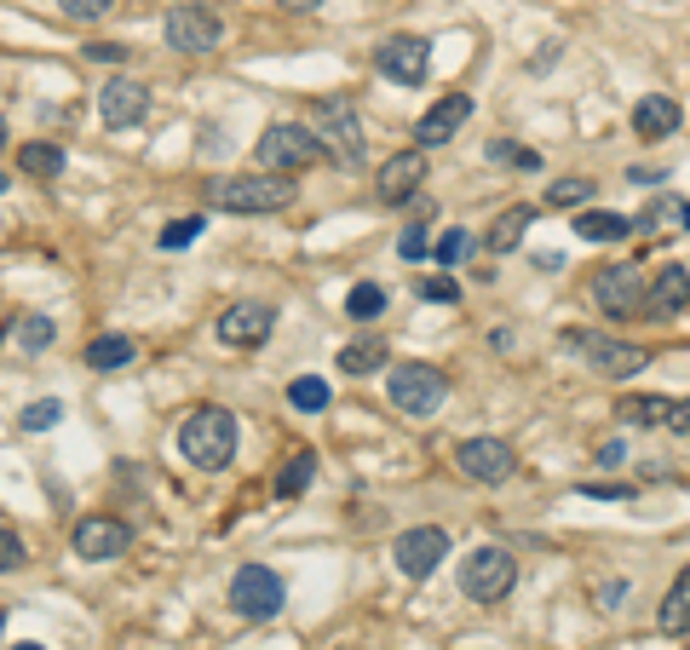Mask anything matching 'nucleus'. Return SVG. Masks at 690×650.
<instances>
[{
    "mask_svg": "<svg viewBox=\"0 0 690 650\" xmlns=\"http://www.w3.org/2000/svg\"><path fill=\"white\" fill-rule=\"evenodd\" d=\"M668 432H690V397H673V415H668Z\"/></svg>",
    "mask_w": 690,
    "mask_h": 650,
    "instance_id": "nucleus-44",
    "label": "nucleus"
},
{
    "mask_svg": "<svg viewBox=\"0 0 690 650\" xmlns=\"http://www.w3.org/2000/svg\"><path fill=\"white\" fill-rule=\"evenodd\" d=\"M512 588H518V559L506 546H472L461 559V593L472 604H501Z\"/></svg>",
    "mask_w": 690,
    "mask_h": 650,
    "instance_id": "nucleus-7",
    "label": "nucleus"
},
{
    "mask_svg": "<svg viewBox=\"0 0 690 650\" xmlns=\"http://www.w3.org/2000/svg\"><path fill=\"white\" fill-rule=\"evenodd\" d=\"M288 403L305 408V415H317V408H328V381L323 374H299V381H288Z\"/></svg>",
    "mask_w": 690,
    "mask_h": 650,
    "instance_id": "nucleus-31",
    "label": "nucleus"
},
{
    "mask_svg": "<svg viewBox=\"0 0 690 650\" xmlns=\"http://www.w3.org/2000/svg\"><path fill=\"white\" fill-rule=\"evenodd\" d=\"M345 312H352L357 323L379 317V312H386V288H379V283H357L352 294H345Z\"/></svg>",
    "mask_w": 690,
    "mask_h": 650,
    "instance_id": "nucleus-32",
    "label": "nucleus"
},
{
    "mask_svg": "<svg viewBox=\"0 0 690 650\" xmlns=\"http://www.w3.org/2000/svg\"><path fill=\"white\" fill-rule=\"evenodd\" d=\"M0 145H7V121H0Z\"/></svg>",
    "mask_w": 690,
    "mask_h": 650,
    "instance_id": "nucleus-50",
    "label": "nucleus"
},
{
    "mask_svg": "<svg viewBox=\"0 0 690 650\" xmlns=\"http://www.w3.org/2000/svg\"><path fill=\"white\" fill-rule=\"evenodd\" d=\"M684 214H690V201H679L673 190H668V196H650L644 208H639V219H633V230H644V236L684 230Z\"/></svg>",
    "mask_w": 690,
    "mask_h": 650,
    "instance_id": "nucleus-21",
    "label": "nucleus"
},
{
    "mask_svg": "<svg viewBox=\"0 0 690 650\" xmlns=\"http://www.w3.org/2000/svg\"><path fill=\"white\" fill-rule=\"evenodd\" d=\"M310 477H317V455L310 450H294L283 461V472H276V501H299L310 490Z\"/></svg>",
    "mask_w": 690,
    "mask_h": 650,
    "instance_id": "nucleus-26",
    "label": "nucleus"
},
{
    "mask_svg": "<svg viewBox=\"0 0 690 650\" xmlns=\"http://www.w3.org/2000/svg\"><path fill=\"white\" fill-rule=\"evenodd\" d=\"M374 63H379V76H392L403 87H421L426 81V63H432V47L421 36H386V41H379V52H374Z\"/></svg>",
    "mask_w": 690,
    "mask_h": 650,
    "instance_id": "nucleus-16",
    "label": "nucleus"
},
{
    "mask_svg": "<svg viewBox=\"0 0 690 650\" xmlns=\"http://www.w3.org/2000/svg\"><path fill=\"white\" fill-rule=\"evenodd\" d=\"M179 455L196 472H225L236 461V415H230V408H219V403H207V408H196V415H185Z\"/></svg>",
    "mask_w": 690,
    "mask_h": 650,
    "instance_id": "nucleus-2",
    "label": "nucleus"
},
{
    "mask_svg": "<svg viewBox=\"0 0 690 650\" xmlns=\"http://www.w3.org/2000/svg\"><path fill=\"white\" fill-rule=\"evenodd\" d=\"M684 230H690V214H684Z\"/></svg>",
    "mask_w": 690,
    "mask_h": 650,
    "instance_id": "nucleus-53",
    "label": "nucleus"
},
{
    "mask_svg": "<svg viewBox=\"0 0 690 650\" xmlns=\"http://www.w3.org/2000/svg\"><path fill=\"white\" fill-rule=\"evenodd\" d=\"M18 421H23V432H52V426L63 421V403H58V397H41V403H29Z\"/></svg>",
    "mask_w": 690,
    "mask_h": 650,
    "instance_id": "nucleus-34",
    "label": "nucleus"
},
{
    "mask_svg": "<svg viewBox=\"0 0 690 650\" xmlns=\"http://www.w3.org/2000/svg\"><path fill=\"white\" fill-rule=\"evenodd\" d=\"M564 346L593 368L604 374V381H633V374L650 363L644 346H633V339H610V334H593V328H564Z\"/></svg>",
    "mask_w": 690,
    "mask_h": 650,
    "instance_id": "nucleus-4",
    "label": "nucleus"
},
{
    "mask_svg": "<svg viewBox=\"0 0 690 650\" xmlns=\"http://www.w3.org/2000/svg\"><path fill=\"white\" fill-rule=\"evenodd\" d=\"M161 36H167L172 52H214L225 41V23H219L214 7H190V0H179V7L167 12Z\"/></svg>",
    "mask_w": 690,
    "mask_h": 650,
    "instance_id": "nucleus-10",
    "label": "nucleus"
},
{
    "mask_svg": "<svg viewBox=\"0 0 690 650\" xmlns=\"http://www.w3.org/2000/svg\"><path fill=\"white\" fill-rule=\"evenodd\" d=\"M397 254H403V259H426V254H432V236H426V225H408V230L397 236Z\"/></svg>",
    "mask_w": 690,
    "mask_h": 650,
    "instance_id": "nucleus-39",
    "label": "nucleus"
},
{
    "mask_svg": "<svg viewBox=\"0 0 690 650\" xmlns=\"http://www.w3.org/2000/svg\"><path fill=\"white\" fill-rule=\"evenodd\" d=\"M305 127L317 132V145H323L328 161H345V167L363 161V121H357V110L345 105V98H317Z\"/></svg>",
    "mask_w": 690,
    "mask_h": 650,
    "instance_id": "nucleus-6",
    "label": "nucleus"
},
{
    "mask_svg": "<svg viewBox=\"0 0 690 650\" xmlns=\"http://www.w3.org/2000/svg\"><path fill=\"white\" fill-rule=\"evenodd\" d=\"M443 553H448V530H437V524H414V530H403V535L392 541V564H397L408 581H426V575L443 564Z\"/></svg>",
    "mask_w": 690,
    "mask_h": 650,
    "instance_id": "nucleus-12",
    "label": "nucleus"
},
{
    "mask_svg": "<svg viewBox=\"0 0 690 650\" xmlns=\"http://www.w3.org/2000/svg\"><path fill=\"white\" fill-rule=\"evenodd\" d=\"M530 225H535V208H530V201H512V208L490 225V236H483V243H490V254H512L518 243H524Z\"/></svg>",
    "mask_w": 690,
    "mask_h": 650,
    "instance_id": "nucleus-24",
    "label": "nucleus"
},
{
    "mask_svg": "<svg viewBox=\"0 0 690 650\" xmlns=\"http://www.w3.org/2000/svg\"><path fill=\"white\" fill-rule=\"evenodd\" d=\"M270 323H276V312L265 299H236L230 312L219 317V339L236 346V352H248V346H265V339H270Z\"/></svg>",
    "mask_w": 690,
    "mask_h": 650,
    "instance_id": "nucleus-17",
    "label": "nucleus"
},
{
    "mask_svg": "<svg viewBox=\"0 0 690 650\" xmlns=\"http://www.w3.org/2000/svg\"><path fill=\"white\" fill-rule=\"evenodd\" d=\"M12 650H47V644H12Z\"/></svg>",
    "mask_w": 690,
    "mask_h": 650,
    "instance_id": "nucleus-49",
    "label": "nucleus"
},
{
    "mask_svg": "<svg viewBox=\"0 0 690 650\" xmlns=\"http://www.w3.org/2000/svg\"><path fill=\"white\" fill-rule=\"evenodd\" d=\"M690 312V270L662 265L655 277H644V317H679Z\"/></svg>",
    "mask_w": 690,
    "mask_h": 650,
    "instance_id": "nucleus-19",
    "label": "nucleus"
},
{
    "mask_svg": "<svg viewBox=\"0 0 690 650\" xmlns=\"http://www.w3.org/2000/svg\"><path fill=\"white\" fill-rule=\"evenodd\" d=\"M0 190H7V174H0Z\"/></svg>",
    "mask_w": 690,
    "mask_h": 650,
    "instance_id": "nucleus-52",
    "label": "nucleus"
},
{
    "mask_svg": "<svg viewBox=\"0 0 690 650\" xmlns=\"http://www.w3.org/2000/svg\"><path fill=\"white\" fill-rule=\"evenodd\" d=\"M127 363H132V339L127 334H98L92 346H87V368L92 374H116Z\"/></svg>",
    "mask_w": 690,
    "mask_h": 650,
    "instance_id": "nucleus-27",
    "label": "nucleus"
},
{
    "mask_svg": "<svg viewBox=\"0 0 690 650\" xmlns=\"http://www.w3.org/2000/svg\"><path fill=\"white\" fill-rule=\"evenodd\" d=\"M386 397H392L397 415L426 421V415H437V408H443L448 381H443V368H432V363H392V374H386Z\"/></svg>",
    "mask_w": 690,
    "mask_h": 650,
    "instance_id": "nucleus-5",
    "label": "nucleus"
},
{
    "mask_svg": "<svg viewBox=\"0 0 690 650\" xmlns=\"http://www.w3.org/2000/svg\"><path fill=\"white\" fill-rule=\"evenodd\" d=\"M575 230L586 236V243H621V236H633V219L628 214H604V208H581Z\"/></svg>",
    "mask_w": 690,
    "mask_h": 650,
    "instance_id": "nucleus-25",
    "label": "nucleus"
},
{
    "mask_svg": "<svg viewBox=\"0 0 690 650\" xmlns=\"http://www.w3.org/2000/svg\"><path fill=\"white\" fill-rule=\"evenodd\" d=\"M655 628H662L668 639H679V633H690V564L679 570V581L668 588V599L655 604Z\"/></svg>",
    "mask_w": 690,
    "mask_h": 650,
    "instance_id": "nucleus-22",
    "label": "nucleus"
},
{
    "mask_svg": "<svg viewBox=\"0 0 690 650\" xmlns=\"http://www.w3.org/2000/svg\"><path fill=\"white\" fill-rule=\"evenodd\" d=\"M581 495H593V501H633V484H581Z\"/></svg>",
    "mask_w": 690,
    "mask_h": 650,
    "instance_id": "nucleus-41",
    "label": "nucleus"
},
{
    "mask_svg": "<svg viewBox=\"0 0 690 650\" xmlns=\"http://www.w3.org/2000/svg\"><path fill=\"white\" fill-rule=\"evenodd\" d=\"M512 161L524 167V174H535V167H541V156H535V150H512Z\"/></svg>",
    "mask_w": 690,
    "mask_h": 650,
    "instance_id": "nucleus-46",
    "label": "nucleus"
},
{
    "mask_svg": "<svg viewBox=\"0 0 690 650\" xmlns=\"http://www.w3.org/2000/svg\"><path fill=\"white\" fill-rule=\"evenodd\" d=\"M679 121H684V110L673 105L668 92H644L633 105V132H639V139H673Z\"/></svg>",
    "mask_w": 690,
    "mask_h": 650,
    "instance_id": "nucleus-20",
    "label": "nucleus"
},
{
    "mask_svg": "<svg viewBox=\"0 0 690 650\" xmlns=\"http://www.w3.org/2000/svg\"><path fill=\"white\" fill-rule=\"evenodd\" d=\"M87 58H98V63H121V58H127V47H116V41H92V47H87Z\"/></svg>",
    "mask_w": 690,
    "mask_h": 650,
    "instance_id": "nucleus-43",
    "label": "nucleus"
},
{
    "mask_svg": "<svg viewBox=\"0 0 690 650\" xmlns=\"http://www.w3.org/2000/svg\"><path fill=\"white\" fill-rule=\"evenodd\" d=\"M421 294H426V299H437V305H455V299H461L455 277H426V283H421Z\"/></svg>",
    "mask_w": 690,
    "mask_h": 650,
    "instance_id": "nucleus-40",
    "label": "nucleus"
},
{
    "mask_svg": "<svg viewBox=\"0 0 690 650\" xmlns=\"http://www.w3.org/2000/svg\"><path fill=\"white\" fill-rule=\"evenodd\" d=\"M599 604L621 610V604H628V581H599Z\"/></svg>",
    "mask_w": 690,
    "mask_h": 650,
    "instance_id": "nucleus-42",
    "label": "nucleus"
},
{
    "mask_svg": "<svg viewBox=\"0 0 690 650\" xmlns=\"http://www.w3.org/2000/svg\"><path fill=\"white\" fill-rule=\"evenodd\" d=\"M254 161H259V174H294L299 179L305 167L323 161V145H317V132H310L305 121H276L254 145Z\"/></svg>",
    "mask_w": 690,
    "mask_h": 650,
    "instance_id": "nucleus-3",
    "label": "nucleus"
},
{
    "mask_svg": "<svg viewBox=\"0 0 690 650\" xmlns=\"http://www.w3.org/2000/svg\"><path fill=\"white\" fill-rule=\"evenodd\" d=\"M455 466H461V477H472V484H506L518 472V450L506 437H466L455 450Z\"/></svg>",
    "mask_w": 690,
    "mask_h": 650,
    "instance_id": "nucleus-11",
    "label": "nucleus"
},
{
    "mask_svg": "<svg viewBox=\"0 0 690 650\" xmlns=\"http://www.w3.org/2000/svg\"><path fill=\"white\" fill-rule=\"evenodd\" d=\"M52 339H58V323H52V317H18V323H12V346L29 352V357L47 352Z\"/></svg>",
    "mask_w": 690,
    "mask_h": 650,
    "instance_id": "nucleus-30",
    "label": "nucleus"
},
{
    "mask_svg": "<svg viewBox=\"0 0 690 650\" xmlns=\"http://www.w3.org/2000/svg\"><path fill=\"white\" fill-rule=\"evenodd\" d=\"M421 185H426V150H397L386 167H379V201H392V208L414 201Z\"/></svg>",
    "mask_w": 690,
    "mask_h": 650,
    "instance_id": "nucleus-18",
    "label": "nucleus"
},
{
    "mask_svg": "<svg viewBox=\"0 0 690 650\" xmlns=\"http://www.w3.org/2000/svg\"><path fill=\"white\" fill-rule=\"evenodd\" d=\"M0 628H7V610H0Z\"/></svg>",
    "mask_w": 690,
    "mask_h": 650,
    "instance_id": "nucleus-51",
    "label": "nucleus"
},
{
    "mask_svg": "<svg viewBox=\"0 0 690 650\" xmlns=\"http://www.w3.org/2000/svg\"><path fill=\"white\" fill-rule=\"evenodd\" d=\"M23 564H29V546H23V535L0 524V575H12V570H23Z\"/></svg>",
    "mask_w": 690,
    "mask_h": 650,
    "instance_id": "nucleus-37",
    "label": "nucleus"
},
{
    "mask_svg": "<svg viewBox=\"0 0 690 650\" xmlns=\"http://www.w3.org/2000/svg\"><path fill=\"white\" fill-rule=\"evenodd\" d=\"M63 18H76V23H98V18H110L116 12V0H58Z\"/></svg>",
    "mask_w": 690,
    "mask_h": 650,
    "instance_id": "nucleus-38",
    "label": "nucleus"
},
{
    "mask_svg": "<svg viewBox=\"0 0 690 650\" xmlns=\"http://www.w3.org/2000/svg\"><path fill=\"white\" fill-rule=\"evenodd\" d=\"M628 461V443H599V466H621Z\"/></svg>",
    "mask_w": 690,
    "mask_h": 650,
    "instance_id": "nucleus-45",
    "label": "nucleus"
},
{
    "mask_svg": "<svg viewBox=\"0 0 690 650\" xmlns=\"http://www.w3.org/2000/svg\"><path fill=\"white\" fill-rule=\"evenodd\" d=\"M283 7H294V12H317L323 0H283Z\"/></svg>",
    "mask_w": 690,
    "mask_h": 650,
    "instance_id": "nucleus-48",
    "label": "nucleus"
},
{
    "mask_svg": "<svg viewBox=\"0 0 690 650\" xmlns=\"http://www.w3.org/2000/svg\"><path fill=\"white\" fill-rule=\"evenodd\" d=\"M0 339H7V334H0Z\"/></svg>",
    "mask_w": 690,
    "mask_h": 650,
    "instance_id": "nucleus-54",
    "label": "nucleus"
},
{
    "mask_svg": "<svg viewBox=\"0 0 690 650\" xmlns=\"http://www.w3.org/2000/svg\"><path fill=\"white\" fill-rule=\"evenodd\" d=\"M615 415H621V426H668L673 397H621Z\"/></svg>",
    "mask_w": 690,
    "mask_h": 650,
    "instance_id": "nucleus-28",
    "label": "nucleus"
},
{
    "mask_svg": "<svg viewBox=\"0 0 690 650\" xmlns=\"http://www.w3.org/2000/svg\"><path fill=\"white\" fill-rule=\"evenodd\" d=\"M69 541H76V553H81L87 564H103V559H121L127 546H132V524L116 519V512H87Z\"/></svg>",
    "mask_w": 690,
    "mask_h": 650,
    "instance_id": "nucleus-13",
    "label": "nucleus"
},
{
    "mask_svg": "<svg viewBox=\"0 0 690 650\" xmlns=\"http://www.w3.org/2000/svg\"><path fill=\"white\" fill-rule=\"evenodd\" d=\"M294 174H225V179H207V201L219 214H283L294 208Z\"/></svg>",
    "mask_w": 690,
    "mask_h": 650,
    "instance_id": "nucleus-1",
    "label": "nucleus"
},
{
    "mask_svg": "<svg viewBox=\"0 0 690 650\" xmlns=\"http://www.w3.org/2000/svg\"><path fill=\"white\" fill-rule=\"evenodd\" d=\"M345 374H357V381H363V374H379V368H386L392 363V352H386V339H345V346H339V357H334Z\"/></svg>",
    "mask_w": 690,
    "mask_h": 650,
    "instance_id": "nucleus-23",
    "label": "nucleus"
},
{
    "mask_svg": "<svg viewBox=\"0 0 690 650\" xmlns=\"http://www.w3.org/2000/svg\"><path fill=\"white\" fill-rule=\"evenodd\" d=\"M98 116H103V127H110V132L138 127V121L150 116V87L132 81V76H110V81L98 87Z\"/></svg>",
    "mask_w": 690,
    "mask_h": 650,
    "instance_id": "nucleus-14",
    "label": "nucleus"
},
{
    "mask_svg": "<svg viewBox=\"0 0 690 650\" xmlns=\"http://www.w3.org/2000/svg\"><path fill=\"white\" fill-rule=\"evenodd\" d=\"M283 604H288V588H283V575H276L270 564H241L230 575V610L236 615H248V622H270Z\"/></svg>",
    "mask_w": 690,
    "mask_h": 650,
    "instance_id": "nucleus-8",
    "label": "nucleus"
},
{
    "mask_svg": "<svg viewBox=\"0 0 690 650\" xmlns=\"http://www.w3.org/2000/svg\"><path fill=\"white\" fill-rule=\"evenodd\" d=\"M593 299L610 323H628L644 312V270L639 265H599L593 270Z\"/></svg>",
    "mask_w": 690,
    "mask_h": 650,
    "instance_id": "nucleus-9",
    "label": "nucleus"
},
{
    "mask_svg": "<svg viewBox=\"0 0 690 650\" xmlns=\"http://www.w3.org/2000/svg\"><path fill=\"white\" fill-rule=\"evenodd\" d=\"M593 179H559V185H552L546 190V201H552V208H586V201H593Z\"/></svg>",
    "mask_w": 690,
    "mask_h": 650,
    "instance_id": "nucleus-33",
    "label": "nucleus"
},
{
    "mask_svg": "<svg viewBox=\"0 0 690 650\" xmlns=\"http://www.w3.org/2000/svg\"><path fill=\"white\" fill-rule=\"evenodd\" d=\"M512 150H518L512 139H495V145H490V156H495V161H512Z\"/></svg>",
    "mask_w": 690,
    "mask_h": 650,
    "instance_id": "nucleus-47",
    "label": "nucleus"
},
{
    "mask_svg": "<svg viewBox=\"0 0 690 650\" xmlns=\"http://www.w3.org/2000/svg\"><path fill=\"white\" fill-rule=\"evenodd\" d=\"M18 167H23L29 179H58V174H63V150L47 145V139H34V145L18 150Z\"/></svg>",
    "mask_w": 690,
    "mask_h": 650,
    "instance_id": "nucleus-29",
    "label": "nucleus"
},
{
    "mask_svg": "<svg viewBox=\"0 0 690 650\" xmlns=\"http://www.w3.org/2000/svg\"><path fill=\"white\" fill-rule=\"evenodd\" d=\"M201 230H207V219H201V214H185V219H172V225L161 230V248H167V254H172V248H190Z\"/></svg>",
    "mask_w": 690,
    "mask_h": 650,
    "instance_id": "nucleus-35",
    "label": "nucleus"
},
{
    "mask_svg": "<svg viewBox=\"0 0 690 650\" xmlns=\"http://www.w3.org/2000/svg\"><path fill=\"white\" fill-rule=\"evenodd\" d=\"M466 248H472V230H461V225H455V230H443L437 243H432L437 265H461V259H466Z\"/></svg>",
    "mask_w": 690,
    "mask_h": 650,
    "instance_id": "nucleus-36",
    "label": "nucleus"
},
{
    "mask_svg": "<svg viewBox=\"0 0 690 650\" xmlns=\"http://www.w3.org/2000/svg\"><path fill=\"white\" fill-rule=\"evenodd\" d=\"M472 121V98L466 92H443L437 105L414 121V150H437V145H448L455 132Z\"/></svg>",
    "mask_w": 690,
    "mask_h": 650,
    "instance_id": "nucleus-15",
    "label": "nucleus"
}]
</instances>
